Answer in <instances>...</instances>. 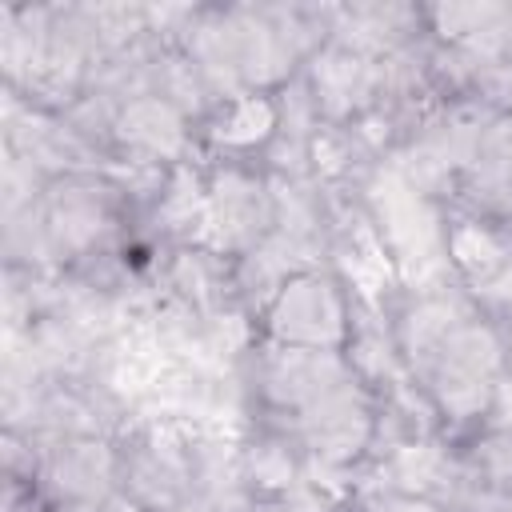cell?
I'll return each mask as SVG.
<instances>
[{
    "label": "cell",
    "instance_id": "cell-4",
    "mask_svg": "<svg viewBox=\"0 0 512 512\" xmlns=\"http://www.w3.org/2000/svg\"><path fill=\"white\" fill-rule=\"evenodd\" d=\"M204 180H208L204 248L236 260L272 232V216H276L272 180L268 172L248 168L244 160H224Z\"/></svg>",
    "mask_w": 512,
    "mask_h": 512
},
{
    "label": "cell",
    "instance_id": "cell-1",
    "mask_svg": "<svg viewBox=\"0 0 512 512\" xmlns=\"http://www.w3.org/2000/svg\"><path fill=\"white\" fill-rule=\"evenodd\" d=\"M508 372H512L508 332L484 308H476L420 364L408 368V380L428 396L440 424L480 428Z\"/></svg>",
    "mask_w": 512,
    "mask_h": 512
},
{
    "label": "cell",
    "instance_id": "cell-10",
    "mask_svg": "<svg viewBox=\"0 0 512 512\" xmlns=\"http://www.w3.org/2000/svg\"><path fill=\"white\" fill-rule=\"evenodd\" d=\"M68 512H148L136 496H128L124 488H116V492H108V496H100V500H92V504H80V508H68Z\"/></svg>",
    "mask_w": 512,
    "mask_h": 512
},
{
    "label": "cell",
    "instance_id": "cell-11",
    "mask_svg": "<svg viewBox=\"0 0 512 512\" xmlns=\"http://www.w3.org/2000/svg\"><path fill=\"white\" fill-rule=\"evenodd\" d=\"M4 484H8L4 512H52L48 504H40V500L32 496V488H28V484H20V480H4Z\"/></svg>",
    "mask_w": 512,
    "mask_h": 512
},
{
    "label": "cell",
    "instance_id": "cell-3",
    "mask_svg": "<svg viewBox=\"0 0 512 512\" xmlns=\"http://www.w3.org/2000/svg\"><path fill=\"white\" fill-rule=\"evenodd\" d=\"M32 448H36V464H32L28 488L52 512L92 504L120 488L116 436H44V440H32Z\"/></svg>",
    "mask_w": 512,
    "mask_h": 512
},
{
    "label": "cell",
    "instance_id": "cell-9",
    "mask_svg": "<svg viewBox=\"0 0 512 512\" xmlns=\"http://www.w3.org/2000/svg\"><path fill=\"white\" fill-rule=\"evenodd\" d=\"M364 512H452V508L440 504V500H428V496H408V492H388V488H380V492L368 500Z\"/></svg>",
    "mask_w": 512,
    "mask_h": 512
},
{
    "label": "cell",
    "instance_id": "cell-6",
    "mask_svg": "<svg viewBox=\"0 0 512 512\" xmlns=\"http://www.w3.org/2000/svg\"><path fill=\"white\" fill-rule=\"evenodd\" d=\"M196 120L156 92H140L116 108L108 148L136 168H176L188 164Z\"/></svg>",
    "mask_w": 512,
    "mask_h": 512
},
{
    "label": "cell",
    "instance_id": "cell-5",
    "mask_svg": "<svg viewBox=\"0 0 512 512\" xmlns=\"http://www.w3.org/2000/svg\"><path fill=\"white\" fill-rule=\"evenodd\" d=\"M300 80L316 104L320 124L328 128H348L380 104V60L340 40H324L304 60Z\"/></svg>",
    "mask_w": 512,
    "mask_h": 512
},
{
    "label": "cell",
    "instance_id": "cell-2",
    "mask_svg": "<svg viewBox=\"0 0 512 512\" xmlns=\"http://www.w3.org/2000/svg\"><path fill=\"white\" fill-rule=\"evenodd\" d=\"M356 328V300L328 268H304L280 284L260 312V340L280 348L348 352Z\"/></svg>",
    "mask_w": 512,
    "mask_h": 512
},
{
    "label": "cell",
    "instance_id": "cell-7",
    "mask_svg": "<svg viewBox=\"0 0 512 512\" xmlns=\"http://www.w3.org/2000/svg\"><path fill=\"white\" fill-rule=\"evenodd\" d=\"M208 148L224 152V160H244L252 152H268V144L280 132V104L276 92H240L232 100H220L204 120Z\"/></svg>",
    "mask_w": 512,
    "mask_h": 512
},
{
    "label": "cell",
    "instance_id": "cell-8",
    "mask_svg": "<svg viewBox=\"0 0 512 512\" xmlns=\"http://www.w3.org/2000/svg\"><path fill=\"white\" fill-rule=\"evenodd\" d=\"M456 456H460V472H464L460 500L468 492H476V496H512V424H480Z\"/></svg>",
    "mask_w": 512,
    "mask_h": 512
}]
</instances>
